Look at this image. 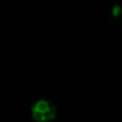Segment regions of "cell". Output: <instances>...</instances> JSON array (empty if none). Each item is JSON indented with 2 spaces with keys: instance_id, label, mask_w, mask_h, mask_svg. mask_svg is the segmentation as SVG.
Instances as JSON below:
<instances>
[{
  "instance_id": "1",
  "label": "cell",
  "mask_w": 122,
  "mask_h": 122,
  "mask_svg": "<svg viewBox=\"0 0 122 122\" xmlns=\"http://www.w3.org/2000/svg\"><path fill=\"white\" fill-rule=\"evenodd\" d=\"M49 108H50V104H49L47 101H38V102L35 104V107L32 108V111H38V112L44 114Z\"/></svg>"
}]
</instances>
